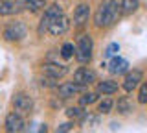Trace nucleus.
Masks as SVG:
<instances>
[{
    "instance_id": "1",
    "label": "nucleus",
    "mask_w": 147,
    "mask_h": 133,
    "mask_svg": "<svg viewBox=\"0 0 147 133\" xmlns=\"http://www.w3.org/2000/svg\"><path fill=\"white\" fill-rule=\"evenodd\" d=\"M121 10H123V6H121L119 0H103L98 13H96V17H94V24L98 26V28L112 26L114 22L119 19Z\"/></svg>"
},
{
    "instance_id": "2",
    "label": "nucleus",
    "mask_w": 147,
    "mask_h": 133,
    "mask_svg": "<svg viewBox=\"0 0 147 133\" xmlns=\"http://www.w3.org/2000/svg\"><path fill=\"white\" fill-rule=\"evenodd\" d=\"M92 48H94V43H92L90 35H81L79 41H77V46H76V59L79 63H88L92 59Z\"/></svg>"
},
{
    "instance_id": "3",
    "label": "nucleus",
    "mask_w": 147,
    "mask_h": 133,
    "mask_svg": "<svg viewBox=\"0 0 147 133\" xmlns=\"http://www.w3.org/2000/svg\"><path fill=\"white\" fill-rule=\"evenodd\" d=\"M61 15H63V10H61L59 4H52V6L46 8L42 19H40V24H39V35H42L44 31H48L50 26H52V22L57 19V17H61Z\"/></svg>"
},
{
    "instance_id": "4",
    "label": "nucleus",
    "mask_w": 147,
    "mask_h": 133,
    "mask_svg": "<svg viewBox=\"0 0 147 133\" xmlns=\"http://www.w3.org/2000/svg\"><path fill=\"white\" fill-rule=\"evenodd\" d=\"M22 37H26V26L22 22H11L9 26L4 28V39L13 43V41H20Z\"/></svg>"
},
{
    "instance_id": "5",
    "label": "nucleus",
    "mask_w": 147,
    "mask_h": 133,
    "mask_svg": "<svg viewBox=\"0 0 147 133\" xmlns=\"http://www.w3.org/2000/svg\"><path fill=\"white\" fill-rule=\"evenodd\" d=\"M142 80H144V72L138 70V68L127 72L125 80H123V89H125V93H132V91H136L138 87H140Z\"/></svg>"
},
{
    "instance_id": "6",
    "label": "nucleus",
    "mask_w": 147,
    "mask_h": 133,
    "mask_svg": "<svg viewBox=\"0 0 147 133\" xmlns=\"http://www.w3.org/2000/svg\"><path fill=\"white\" fill-rule=\"evenodd\" d=\"M74 81L86 87V85H90V83L96 81V72L90 70V68H86V67H81V68H77V70L74 72Z\"/></svg>"
},
{
    "instance_id": "7",
    "label": "nucleus",
    "mask_w": 147,
    "mask_h": 133,
    "mask_svg": "<svg viewBox=\"0 0 147 133\" xmlns=\"http://www.w3.org/2000/svg\"><path fill=\"white\" fill-rule=\"evenodd\" d=\"M83 91H85V85H79V83H76V81H66V83L59 85L57 93H59L61 98H72V96L79 94Z\"/></svg>"
},
{
    "instance_id": "8",
    "label": "nucleus",
    "mask_w": 147,
    "mask_h": 133,
    "mask_svg": "<svg viewBox=\"0 0 147 133\" xmlns=\"http://www.w3.org/2000/svg\"><path fill=\"white\" fill-rule=\"evenodd\" d=\"M42 72H44V76H50V78H53V80H59V78L68 74V67L66 65H59V63H44Z\"/></svg>"
},
{
    "instance_id": "9",
    "label": "nucleus",
    "mask_w": 147,
    "mask_h": 133,
    "mask_svg": "<svg viewBox=\"0 0 147 133\" xmlns=\"http://www.w3.org/2000/svg\"><path fill=\"white\" fill-rule=\"evenodd\" d=\"M13 105H15V109L18 113H30L31 107H33V100L26 93H17L15 98H13Z\"/></svg>"
},
{
    "instance_id": "10",
    "label": "nucleus",
    "mask_w": 147,
    "mask_h": 133,
    "mask_svg": "<svg viewBox=\"0 0 147 133\" xmlns=\"http://www.w3.org/2000/svg\"><path fill=\"white\" fill-rule=\"evenodd\" d=\"M88 17H90V6L88 4H79L74 11V24L76 26H85L88 22Z\"/></svg>"
},
{
    "instance_id": "11",
    "label": "nucleus",
    "mask_w": 147,
    "mask_h": 133,
    "mask_svg": "<svg viewBox=\"0 0 147 133\" xmlns=\"http://www.w3.org/2000/svg\"><path fill=\"white\" fill-rule=\"evenodd\" d=\"M22 128H24V120H22V117L18 113H11L6 117L7 133H18V131H22Z\"/></svg>"
},
{
    "instance_id": "12",
    "label": "nucleus",
    "mask_w": 147,
    "mask_h": 133,
    "mask_svg": "<svg viewBox=\"0 0 147 133\" xmlns=\"http://www.w3.org/2000/svg\"><path fill=\"white\" fill-rule=\"evenodd\" d=\"M109 72L114 76H119V74H125V72H129V63L125 61L123 57H112L109 63Z\"/></svg>"
},
{
    "instance_id": "13",
    "label": "nucleus",
    "mask_w": 147,
    "mask_h": 133,
    "mask_svg": "<svg viewBox=\"0 0 147 133\" xmlns=\"http://www.w3.org/2000/svg\"><path fill=\"white\" fill-rule=\"evenodd\" d=\"M18 11H39L40 8H46L44 0H15Z\"/></svg>"
},
{
    "instance_id": "14",
    "label": "nucleus",
    "mask_w": 147,
    "mask_h": 133,
    "mask_svg": "<svg viewBox=\"0 0 147 133\" xmlns=\"http://www.w3.org/2000/svg\"><path fill=\"white\" fill-rule=\"evenodd\" d=\"M68 28H70V20L66 19L64 15H61V17H57L53 22H52V26H50V33L52 35H61V33H64Z\"/></svg>"
},
{
    "instance_id": "15",
    "label": "nucleus",
    "mask_w": 147,
    "mask_h": 133,
    "mask_svg": "<svg viewBox=\"0 0 147 133\" xmlns=\"http://www.w3.org/2000/svg\"><path fill=\"white\" fill-rule=\"evenodd\" d=\"M98 93L99 94H114V93H118V83L116 81H110V80L99 81L98 83Z\"/></svg>"
},
{
    "instance_id": "16",
    "label": "nucleus",
    "mask_w": 147,
    "mask_h": 133,
    "mask_svg": "<svg viewBox=\"0 0 147 133\" xmlns=\"http://www.w3.org/2000/svg\"><path fill=\"white\" fill-rule=\"evenodd\" d=\"M18 8L15 2H11V0H0V15H13V13H17Z\"/></svg>"
},
{
    "instance_id": "17",
    "label": "nucleus",
    "mask_w": 147,
    "mask_h": 133,
    "mask_svg": "<svg viewBox=\"0 0 147 133\" xmlns=\"http://www.w3.org/2000/svg\"><path fill=\"white\" fill-rule=\"evenodd\" d=\"M118 111L121 113V115H127L129 111H132V104L129 102L127 96H123V98L118 100Z\"/></svg>"
},
{
    "instance_id": "18",
    "label": "nucleus",
    "mask_w": 147,
    "mask_h": 133,
    "mask_svg": "<svg viewBox=\"0 0 147 133\" xmlns=\"http://www.w3.org/2000/svg\"><path fill=\"white\" fill-rule=\"evenodd\" d=\"M98 94H99V93H85V94L79 98V105H83V107H85V105L94 104L96 100H98Z\"/></svg>"
},
{
    "instance_id": "19",
    "label": "nucleus",
    "mask_w": 147,
    "mask_h": 133,
    "mask_svg": "<svg viewBox=\"0 0 147 133\" xmlns=\"http://www.w3.org/2000/svg\"><path fill=\"white\" fill-rule=\"evenodd\" d=\"M112 107H114V102H112L110 98H105V100H101V102H99L98 111H99L101 115H107V113L112 111Z\"/></svg>"
},
{
    "instance_id": "20",
    "label": "nucleus",
    "mask_w": 147,
    "mask_h": 133,
    "mask_svg": "<svg viewBox=\"0 0 147 133\" xmlns=\"http://www.w3.org/2000/svg\"><path fill=\"white\" fill-rule=\"evenodd\" d=\"M68 118H74V120H81L83 115H85V111H83V105H79V107H68Z\"/></svg>"
},
{
    "instance_id": "21",
    "label": "nucleus",
    "mask_w": 147,
    "mask_h": 133,
    "mask_svg": "<svg viewBox=\"0 0 147 133\" xmlns=\"http://www.w3.org/2000/svg\"><path fill=\"white\" fill-rule=\"evenodd\" d=\"M74 54H76V46H74L72 43H64L63 48H61V56H63L64 59H72Z\"/></svg>"
},
{
    "instance_id": "22",
    "label": "nucleus",
    "mask_w": 147,
    "mask_h": 133,
    "mask_svg": "<svg viewBox=\"0 0 147 133\" xmlns=\"http://www.w3.org/2000/svg\"><path fill=\"white\" fill-rule=\"evenodd\" d=\"M121 6H123V11L125 13H132L140 6V0H121Z\"/></svg>"
},
{
    "instance_id": "23",
    "label": "nucleus",
    "mask_w": 147,
    "mask_h": 133,
    "mask_svg": "<svg viewBox=\"0 0 147 133\" xmlns=\"http://www.w3.org/2000/svg\"><path fill=\"white\" fill-rule=\"evenodd\" d=\"M118 52H119V44L118 43H110L109 46H107V50H105V57L112 59V57L118 56Z\"/></svg>"
},
{
    "instance_id": "24",
    "label": "nucleus",
    "mask_w": 147,
    "mask_h": 133,
    "mask_svg": "<svg viewBox=\"0 0 147 133\" xmlns=\"http://www.w3.org/2000/svg\"><path fill=\"white\" fill-rule=\"evenodd\" d=\"M138 102L140 104H147V81L140 85V93H138Z\"/></svg>"
},
{
    "instance_id": "25",
    "label": "nucleus",
    "mask_w": 147,
    "mask_h": 133,
    "mask_svg": "<svg viewBox=\"0 0 147 133\" xmlns=\"http://www.w3.org/2000/svg\"><path fill=\"white\" fill-rule=\"evenodd\" d=\"M70 130H74V122H64V124H59L55 133H68Z\"/></svg>"
},
{
    "instance_id": "26",
    "label": "nucleus",
    "mask_w": 147,
    "mask_h": 133,
    "mask_svg": "<svg viewBox=\"0 0 147 133\" xmlns=\"http://www.w3.org/2000/svg\"><path fill=\"white\" fill-rule=\"evenodd\" d=\"M53 81H55V80H53V78H50V76H46V78H44V80H42V81H40V85H42V87H52V85H55V83H53Z\"/></svg>"
},
{
    "instance_id": "27",
    "label": "nucleus",
    "mask_w": 147,
    "mask_h": 133,
    "mask_svg": "<svg viewBox=\"0 0 147 133\" xmlns=\"http://www.w3.org/2000/svg\"><path fill=\"white\" fill-rule=\"evenodd\" d=\"M46 131H48V128L42 124V126H40V130H39V133H46Z\"/></svg>"
}]
</instances>
